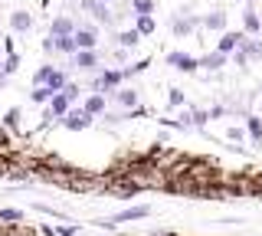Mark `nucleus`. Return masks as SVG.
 <instances>
[{"mask_svg": "<svg viewBox=\"0 0 262 236\" xmlns=\"http://www.w3.org/2000/svg\"><path fill=\"white\" fill-rule=\"evenodd\" d=\"M76 46H82V50H92V46H95V33H92V30H79Z\"/></svg>", "mask_w": 262, "mask_h": 236, "instance_id": "1", "label": "nucleus"}, {"mask_svg": "<svg viewBox=\"0 0 262 236\" xmlns=\"http://www.w3.org/2000/svg\"><path fill=\"white\" fill-rule=\"evenodd\" d=\"M13 30H30V13L27 10H16L13 13Z\"/></svg>", "mask_w": 262, "mask_h": 236, "instance_id": "2", "label": "nucleus"}, {"mask_svg": "<svg viewBox=\"0 0 262 236\" xmlns=\"http://www.w3.org/2000/svg\"><path fill=\"white\" fill-rule=\"evenodd\" d=\"M102 109H105V99H102V95H92V99L85 102V112H89V115H95V112H102Z\"/></svg>", "mask_w": 262, "mask_h": 236, "instance_id": "3", "label": "nucleus"}, {"mask_svg": "<svg viewBox=\"0 0 262 236\" xmlns=\"http://www.w3.org/2000/svg\"><path fill=\"white\" fill-rule=\"evenodd\" d=\"M151 30H154L151 13H141V20H138V33H151Z\"/></svg>", "mask_w": 262, "mask_h": 236, "instance_id": "4", "label": "nucleus"}, {"mask_svg": "<svg viewBox=\"0 0 262 236\" xmlns=\"http://www.w3.org/2000/svg\"><path fill=\"white\" fill-rule=\"evenodd\" d=\"M69 30H72L69 20H56V23H53V33H56V36H69Z\"/></svg>", "mask_w": 262, "mask_h": 236, "instance_id": "5", "label": "nucleus"}, {"mask_svg": "<svg viewBox=\"0 0 262 236\" xmlns=\"http://www.w3.org/2000/svg\"><path fill=\"white\" fill-rule=\"evenodd\" d=\"M66 125H69V128H85L89 125V112H85V115H69Z\"/></svg>", "mask_w": 262, "mask_h": 236, "instance_id": "6", "label": "nucleus"}, {"mask_svg": "<svg viewBox=\"0 0 262 236\" xmlns=\"http://www.w3.org/2000/svg\"><path fill=\"white\" fill-rule=\"evenodd\" d=\"M170 62H174L177 69H193V59H190V56H170Z\"/></svg>", "mask_w": 262, "mask_h": 236, "instance_id": "7", "label": "nucleus"}, {"mask_svg": "<svg viewBox=\"0 0 262 236\" xmlns=\"http://www.w3.org/2000/svg\"><path fill=\"white\" fill-rule=\"evenodd\" d=\"M79 66H82V69H92V66H95V56L89 53V50H82V53H79Z\"/></svg>", "mask_w": 262, "mask_h": 236, "instance_id": "8", "label": "nucleus"}, {"mask_svg": "<svg viewBox=\"0 0 262 236\" xmlns=\"http://www.w3.org/2000/svg\"><path fill=\"white\" fill-rule=\"evenodd\" d=\"M131 4H135V10H138V13H151L154 0H131Z\"/></svg>", "mask_w": 262, "mask_h": 236, "instance_id": "9", "label": "nucleus"}, {"mask_svg": "<svg viewBox=\"0 0 262 236\" xmlns=\"http://www.w3.org/2000/svg\"><path fill=\"white\" fill-rule=\"evenodd\" d=\"M147 213V207H135V210H125V213H121L118 220H131V217H144Z\"/></svg>", "mask_w": 262, "mask_h": 236, "instance_id": "10", "label": "nucleus"}, {"mask_svg": "<svg viewBox=\"0 0 262 236\" xmlns=\"http://www.w3.org/2000/svg\"><path fill=\"white\" fill-rule=\"evenodd\" d=\"M246 27H249V30H259V20H256V13H246Z\"/></svg>", "mask_w": 262, "mask_h": 236, "instance_id": "11", "label": "nucleus"}, {"mask_svg": "<svg viewBox=\"0 0 262 236\" xmlns=\"http://www.w3.org/2000/svg\"><path fill=\"white\" fill-rule=\"evenodd\" d=\"M233 43H236V36H226L223 43H220V50H233Z\"/></svg>", "mask_w": 262, "mask_h": 236, "instance_id": "12", "label": "nucleus"}, {"mask_svg": "<svg viewBox=\"0 0 262 236\" xmlns=\"http://www.w3.org/2000/svg\"><path fill=\"white\" fill-rule=\"evenodd\" d=\"M121 43H128V46L138 43V33H125V36H121Z\"/></svg>", "mask_w": 262, "mask_h": 236, "instance_id": "13", "label": "nucleus"}]
</instances>
